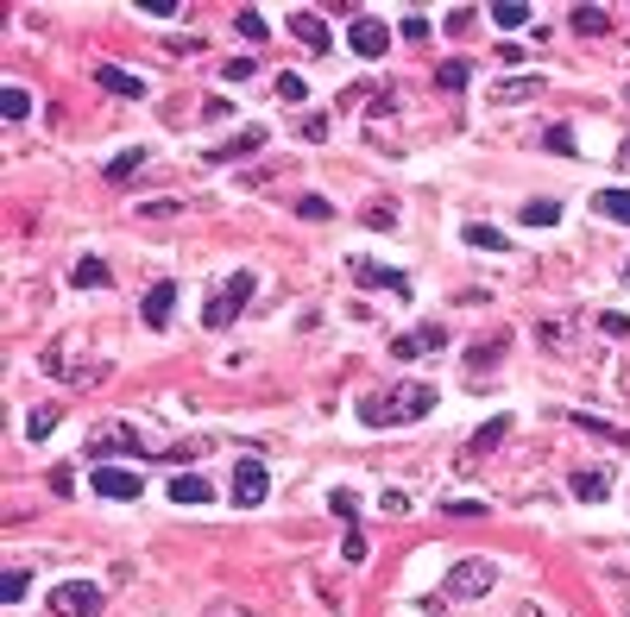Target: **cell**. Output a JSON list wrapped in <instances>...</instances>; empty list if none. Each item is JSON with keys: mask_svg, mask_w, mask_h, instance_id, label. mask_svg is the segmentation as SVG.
<instances>
[{"mask_svg": "<svg viewBox=\"0 0 630 617\" xmlns=\"http://www.w3.org/2000/svg\"><path fill=\"white\" fill-rule=\"evenodd\" d=\"M347 44H354L360 57H385V51H391V26L372 20V13H360L354 26H347Z\"/></svg>", "mask_w": 630, "mask_h": 617, "instance_id": "6", "label": "cell"}, {"mask_svg": "<svg viewBox=\"0 0 630 617\" xmlns=\"http://www.w3.org/2000/svg\"><path fill=\"white\" fill-rule=\"evenodd\" d=\"M76 284H83V290H101V284H108V265H101V258H83V265H76Z\"/></svg>", "mask_w": 630, "mask_h": 617, "instance_id": "26", "label": "cell"}, {"mask_svg": "<svg viewBox=\"0 0 630 617\" xmlns=\"http://www.w3.org/2000/svg\"><path fill=\"white\" fill-rule=\"evenodd\" d=\"M51 492H57V498H69V492H76V472L57 466V472H51Z\"/></svg>", "mask_w": 630, "mask_h": 617, "instance_id": "37", "label": "cell"}, {"mask_svg": "<svg viewBox=\"0 0 630 617\" xmlns=\"http://www.w3.org/2000/svg\"><path fill=\"white\" fill-rule=\"evenodd\" d=\"M460 240H467V246H479V252H505V233H498V227H485V221L460 227Z\"/></svg>", "mask_w": 630, "mask_h": 617, "instance_id": "20", "label": "cell"}, {"mask_svg": "<svg viewBox=\"0 0 630 617\" xmlns=\"http://www.w3.org/2000/svg\"><path fill=\"white\" fill-rule=\"evenodd\" d=\"M303 132H309V139L322 146V139H328V114H309V120H303Z\"/></svg>", "mask_w": 630, "mask_h": 617, "instance_id": "40", "label": "cell"}, {"mask_svg": "<svg viewBox=\"0 0 630 617\" xmlns=\"http://www.w3.org/2000/svg\"><path fill=\"white\" fill-rule=\"evenodd\" d=\"M492 20H498V26H530V7H523V0H511V7L498 0V7H492Z\"/></svg>", "mask_w": 630, "mask_h": 617, "instance_id": "30", "label": "cell"}, {"mask_svg": "<svg viewBox=\"0 0 630 617\" xmlns=\"http://www.w3.org/2000/svg\"><path fill=\"white\" fill-rule=\"evenodd\" d=\"M51 611L57 617H95L101 611V580H63V586H51Z\"/></svg>", "mask_w": 630, "mask_h": 617, "instance_id": "3", "label": "cell"}, {"mask_svg": "<svg viewBox=\"0 0 630 617\" xmlns=\"http://www.w3.org/2000/svg\"><path fill=\"white\" fill-rule=\"evenodd\" d=\"M95 76H101V89H108V95H120V101H139V95H146V83H139L132 70H120V63H101Z\"/></svg>", "mask_w": 630, "mask_h": 617, "instance_id": "12", "label": "cell"}, {"mask_svg": "<svg viewBox=\"0 0 630 617\" xmlns=\"http://www.w3.org/2000/svg\"><path fill=\"white\" fill-rule=\"evenodd\" d=\"M599 328H605L611 340H624V334H630V315H618V309H611V315H599Z\"/></svg>", "mask_w": 630, "mask_h": 617, "instance_id": "38", "label": "cell"}, {"mask_svg": "<svg viewBox=\"0 0 630 617\" xmlns=\"http://www.w3.org/2000/svg\"><path fill=\"white\" fill-rule=\"evenodd\" d=\"M259 146H265V126H252V132H240V139L215 146V152H208V164H227V158H240V152H259Z\"/></svg>", "mask_w": 630, "mask_h": 617, "instance_id": "18", "label": "cell"}, {"mask_svg": "<svg viewBox=\"0 0 630 617\" xmlns=\"http://www.w3.org/2000/svg\"><path fill=\"white\" fill-rule=\"evenodd\" d=\"M574 498H580V504H605V498H611V479H605V472H593V466H586V472H574Z\"/></svg>", "mask_w": 630, "mask_h": 617, "instance_id": "16", "label": "cell"}, {"mask_svg": "<svg viewBox=\"0 0 630 617\" xmlns=\"http://www.w3.org/2000/svg\"><path fill=\"white\" fill-rule=\"evenodd\" d=\"M208 617H246V611L240 605H221V611H208Z\"/></svg>", "mask_w": 630, "mask_h": 617, "instance_id": "41", "label": "cell"}, {"mask_svg": "<svg viewBox=\"0 0 630 617\" xmlns=\"http://www.w3.org/2000/svg\"><path fill=\"white\" fill-rule=\"evenodd\" d=\"M297 215H303V221H328L334 209H328V202H322V195H303V202H297Z\"/></svg>", "mask_w": 630, "mask_h": 617, "instance_id": "33", "label": "cell"}, {"mask_svg": "<svg viewBox=\"0 0 630 617\" xmlns=\"http://www.w3.org/2000/svg\"><path fill=\"white\" fill-rule=\"evenodd\" d=\"M574 26H580V32H605V13H599V7H574Z\"/></svg>", "mask_w": 630, "mask_h": 617, "instance_id": "36", "label": "cell"}, {"mask_svg": "<svg viewBox=\"0 0 630 617\" xmlns=\"http://www.w3.org/2000/svg\"><path fill=\"white\" fill-rule=\"evenodd\" d=\"M291 32H297V44H309V51H328L334 38H328V26H322V13H291Z\"/></svg>", "mask_w": 630, "mask_h": 617, "instance_id": "14", "label": "cell"}, {"mask_svg": "<svg viewBox=\"0 0 630 617\" xmlns=\"http://www.w3.org/2000/svg\"><path fill=\"white\" fill-rule=\"evenodd\" d=\"M139 215H146V221H171V215H183V202H146Z\"/></svg>", "mask_w": 630, "mask_h": 617, "instance_id": "35", "label": "cell"}, {"mask_svg": "<svg viewBox=\"0 0 630 617\" xmlns=\"http://www.w3.org/2000/svg\"><path fill=\"white\" fill-rule=\"evenodd\" d=\"M593 209H599L605 221L630 227V189H599V195H593Z\"/></svg>", "mask_w": 630, "mask_h": 617, "instance_id": "17", "label": "cell"}, {"mask_svg": "<svg viewBox=\"0 0 630 617\" xmlns=\"http://www.w3.org/2000/svg\"><path fill=\"white\" fill-rule=\"evenodd\" d=\"M542 146H548V152H562V158H574V152H580L568 126H548V132H542Z\"/></svg>", "mask_w": 630, "mask_h": 617, "instance_id": "27", "label": "cell"}, {"mask_svg": "<svg viewBox=\"0 0 630 617\" xmlns=\"http://www.w3.org/2000/svg\"><path fill=\"white\" fill-rule=\"evenodd\" d=\"M448 347V328H423V334H397L391 340V360H416V353H435Z\"/></svg>", "mask_w": 630, "mask_h": 617, "instance_id": "11", "label": "cell"}, {"mask_svg": "<svg viewBox=\"0 0 630 617\" xmlns=\"http://www.w3.org/2000/svg\"><path fill=\"white\" fill-rule=\"evenodd\" d=\"M492 580H498V561H485V555L448 567V592H454V598H485V592H492Z\"/></svg>", "mask_w": 630, "mask_h": 617, "instance_id": "4", "label": "cell"}, {"mask_svg": "<svg viewBox=\"0 0 630 617\" xmlns=\"http://www.w3.org/2000/svg\"><path fill=\"white\" fill-rule=\"evenodd\" d=\"M354 284H366V290H397V297H410V278L397 265H372V258H354Z\"/></svg>", "mask_w": 630, "mask_h": 617, "instance_id": "8", "label": "cell"}, {"mask_svg": "<svg viewBox=\"0 0 630 617\" xmlns=\"http://www.w3.org/2000/svg\"><path fill=\"white\" fill-rule=\"evenodd\" d=\"M0 114H7V120H26V114H32V95H26V89H0Z\"/></svg>", "mask_w": 630, "mask_h": 617, "instance_id": "24", "label": "cell"}, {"mask_svg": "<svg viewBox=\"0 0 630 617\" xmlns=\"http://www.w3.org/2000/svg\"><path fill=\"white\" fill-rule=\"evenodd\" d=\"M328 510H334V517H360V498L347 492V486H334V492H328Z\"/></svg>", "mask_w": 630, "mask_h": 617, "instance_id": "28", "label": "cell"}, {"mask_svg": "<svg viewBox=\"0 0 630 617\" xmlns=\"http://www.w3.org/2000/svg\"><path fill=\"white\" fill-rule=\"evenodd\" d=\"M171 309H177V284H171V278H158V284L146 290V303H139V315H146V328H164V321H171Z\"/></svg>", "mask_w": 630, "mask_h": 617, "instance_id": "10", "label": "cell"}, {"mask_svg": "<svg viewBox=\"0 0 630 617\" xmlns=\"http://www.w3.org/2000/svg\"><path fill=\"white\" fill-rule=\"evenodd\" d=\"M95 492H101V498H120V504H132V498H139V472H132V466H114V460H101V466H95Z\"/></svg>", "mask_w": 630, "mask_h": 617, "instance_id": "7", "label": "cell"}, {"mask_svg": "<svg viewBox=\"0 0 630 617\" xmlns=\"http://www.w3.org/2000/svg\"><path fill=\"white\" fill-rule=\"evenodd\" d=\"M542 95V76H511V83H498L492 89V101L498 107H517V101H536Z\"/></svg>", "mask_w": 630, "mask_h": 617, "instance_id": "15", "label": "cell"}, {"mask_svg": "<svg viewBox=\"0 0 630 617\" xmlns=\"http://www.w3.org/2000/svg\"><path fill=\"white\" fill-rule=\"evenodd\" d=\"M26 580H32V573H20V567H13V573H0V598L20 605V598H26Z\"/></svg>", "mask_w": 630, "mask_h": 617, "instance_id": "29", "label": "cell"}, {"mask_svg": "<svg viewBox=\"0 0 630 617\" xmlns=\"http://www.w3.org/2000/svg\"><path fill=\"white\" fill-rule=\"evenodd\" d=\"M562 221V202H523V227H554Z\"/></svg>", "mask_w": 630, "mask_h": 617, "instance_id": "22", "label": "cell"}, {"mask_svg": "<svg viewBox=\"0 0 630 617\" xmlns=\"http://www.w3.org/2000/svg\"><path fill=\"white\" fill-rule=\"evenodd\" d=\"M505 435H511V416H492V423H485V429L473 435V454H492V447H498Z\"/></svg>", "mask_w": 630, "mask_h": 617, "instance_id": "21", "label": "cell"}, {"mask_svg": "<svg viewBox=\"0 0 630 617\" xmlns=\"http://www.w3.org/2000/svg\"><path fill=\"white\" fill-rule=\"evenodd\" d=\"M234 32H240V38H252V44H259V38H265V32H271V26H265V13H259V7H246V13H240V20H234Z\"/></svg>", "mask_w": 630, "mask_h": 617, "instance_id": "25", "label": "cell"}, {"mask_svg": "<svg viewBox=\"0 0 630 617\" xmlns=\"http://www.w3.org/2000/svg\"><path fill=\"white\" fill-rule=\"evenodd\" d=\"M442 510H448V517H485V504H473V498H448Z\"/></svg>", "mask_w": 630, "mask_h": 617, "instance_id": "39", "label": "cell"}, {"mask_svg": "<svg viewBox=\"0 0 630 617\" xmlns=\"http://www.w3.org/2000/svg\"><path fill=\"white\" fill-rule=\"evenodd\" d=\"M208 498H215V486H208L202 472H177L171 479V504H208Z\"/></svg>", "mask_w": 630, "mask_h": 617, "instance_id": "13", "label": "cell"}, {"mask_svg": "<svg viewBox=\"0 0 630 617\" xmlns=\"http://www.w3.org/2000/svg\"><path fill=\"white\" fill-rule=\"evenodd\" d=\"M435 409V391L429 384H397V391H372V397H360L354 403V416L366 423V429H397V423H416V416H429Z\"/></svg>", "mask_w": 630, "mask_h": 617, "instance_id": "1", "label": "cell"}, {"mask_svg": "<svg viewBox=\"0 0 630 617\" xmlns=\"http://www.w3.org/2000/svg\"><path fill=\"white\" fill-rule=\"evenodd\" d=\"M277 95H284V101H303V95H309V76H277Z\"/></svg>", "mask_w": 630, "mask_h": 617, "instance_id": "34", "label": "cell"}, {"mask_svg": "<svg viewBox=\"0 0 630 617\" xmlns=\"http://www.w3.org/2000/svg\"><path fill=\"white\" fill-rule=\"evenodd\" d=\"M467 76H473V70H467V63H460V57H448V63H442V70H435V83H442L448 95H460V89H467Z\"/></svg>", "mask_w": 630, "mask_h": 617, "instance_id": "23", "label": "cell"}, {"mask_svg": "<svg viewBox=\"0 0 630 617\" xmlns=\"http://www.w3.org/2000/svg\"><path fill=\"white\" fill-rule=\"evenodd\" d=\"M340 555L360 567V561H366V535H360V529H347V535H340Z\"/></svg>", "mask_w": 630, "mask_h": 617, "instance_id": "32", "label": "cell"}, {"mask_svg": "<svg viewBox=\"0 0 630 617\" xmlns=\"http://www.w3.org/2000/svg\"><path fill=\"white\" fill-rule=\"evenodd\" d=\"M265 498H271V472H265L259 460H240V466H234V504H240V510H259Z\"/></svg>", "mask_w": 630, "mask_h": 617, "instance_id": "5", "label": "cell"}, {"mask_svg": "<svg viewBox=\"0 0 630 617\" xmlns=\"http://www.w3.org/2000/svg\"><path fill=\"white\" fill-rule=\"evenodd\" d=\"M246 303H252V271H227V290L202 303V328H227Z\"/></svg>", "mask_w": 630, "mask_h": 617, "instance_id": "2", "label": "cell"}, {"mask_svg": "<svg viewBox=\"0 0 630 617\" xmlns=\"http://www.w3.org/2000/svg\"><path fill=\"white\" fill-rule=\"evenodd\" d=\"M51 429H57V409H32V423H26V435H32V441H44Z\"/></svg>", "mask_w": 630, "mask_h": 617, "instance_id": "31", "label": "cell"}, {"mask_svg": "<svg viewBox=\"0 0 630 617\" xmlns=\"http://www.w3.org/2000/svg\"><path fill=\"white\" fill-rule=\"evenodd\" d=\"M139 164H146V152H139V146H126V152H114V158H108V170H101V177H108V183H126Z\"/></svg>", "mask_w": 630, "mask_h": 617, "instance_id": "19", "label": "cell"}, {"mask_svg": "<svg viewBox=\"0 0 630 617\" xmlns=\"http://www.w3.org/2000/svg\"><path fill=\"white\" fill-rule=\"evenodd\" d=\"M89 447H95V460H108V454H146V435H132V423H108Z\"/></svg>", "mask_w": 630, "mask_h": 617, "instance_id": "9", "label": "cell"}]
</instances>
